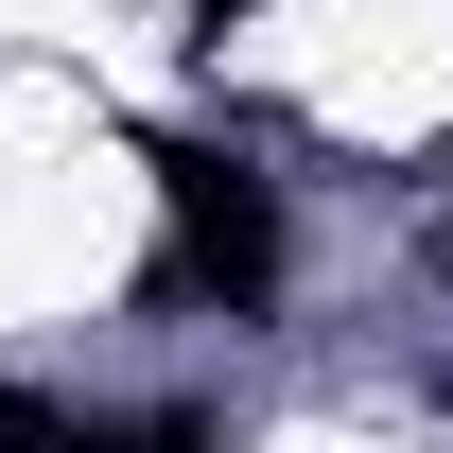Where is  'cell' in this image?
Here are the masks:
<instances>
[{
  "instance_id": "6da1fadb",
  "label": "cell",
  "mask_w": 453,
  "mask_h": 453,
  "mask_svg": "<svg viewBox=\"0 0 453 453\" xmlns=\"http://www.w3.org/2000/svg\"><path fill=\"white\" fill-rule=\"evenodd\" d=\"M157 262H140V314H262L280 296V192L210 140H157Z\"/></svg>"
},
{
  "instance_id": "3957f363",
  "label": "cell",
  "mask_w": 453,
  "mask_h": 453,
  "mask_svg": "<svg viewBox=\"0 0 453 453\" xmlns=\"http://www.w3.org/2000/svg\"><path fill=\"white\" fill-rule=\"evenodd\" d=\"M436 174H453V157H436Z\"/></svg>"
},
{
  "instance_id": "7a4b0ae2",
  "label": "cell",
  "mask_w": 453,
  "mask_h": 453,
  "mask_svg": "<svg viewBox=\"0 0 453 453\" xmlns=\"http://www.w3.org/2000/svg\"><path fill=\"white\" fill-rule=\"evenodd\" d=\"M226 18H262V0H192V35H226Z\"/></svg>"
}]
</instances>
